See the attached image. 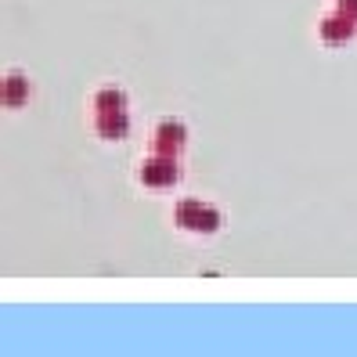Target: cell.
<instances>
[{
	"mask_svg": "<svg viewBox=\"0 0 357 357\" xmlns=\"http://www.w3.org/2000/svg\"><path fill=\"white\" fill-rule=\"evenodd\" d=\"M177 220L184 227H202V231H213L217 227V213L209 206H199V202H181V213Z\"/></svg>",
	"mask_w": 357,
	"mask_h": 357,
	"instance_id": "cell-1",
	"label": "cell"
},
{
	"mask_svg": "<svg viewBox=\"0 0 357 357\" xmlns=\"http://www.w3.org/2000/svg\"><path fill=\"white\" fill-rule=\"evenodd\" d=\"M174 162H149V166H144V181H149V184H170L174 181Z\"/></svg>",
	"mask_w": 357,
	"mask_h": 357,
	"instance_id": "cell-2",
	"label": "cell"
}]
</instances>
